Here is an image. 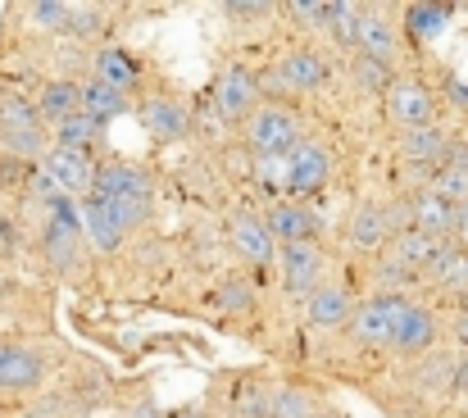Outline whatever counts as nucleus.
I'll list each match as a JSON object with an SVG mask.
<instances>
[{
    "instance_id": "obj_1",
    "label": "nucleus",
    "mask_w": 468,
    "mask_h": 418,
    "mask_svg": "<svg viewBox=\"0 0 468 418\" xmlns=\"http://www.w3.org/2000/svg\"><path fill=\"white\" fill-rule=\"evenodd\" d=\"M91 200H101V205H105V214L128 232V228H137V223H146V219H151L155 187H151V177H146L142 168H133V164H110V168H101V173H96Z\"/></svg>"
},
{
    "instance_id": "obj_2",
    "label": "nucleus",
    "mask_w": 468,
    "mask_h": 418,
    "mask_svg": "<svg viewBox=\"0 0 468 418\" xmlns=\"http://www.w3.org/2000/svg\"><path fill=\"white\" fill-rule=\"evenodd\" d=\"M246 145L255 155H296L301 150V119L282 105H264L246 119Z\"/></svg>"
},
{
    "instance_id": "obj_3",
    "label": "nucleus",
    "mask_w": 468,
    "mask_h": 418,
    "mask_svg": "<svg viewBox=\"0 0 468 418\" xmlns=\"http://www.w3.org/2000/svg\"><path fill=\"white\" fill-rule=\"evenodd\" d=\"M405 309H410L405 295H373V300H364V305L355 309V318H350L355 341H359V346H391L396 323H400Z\"/></svg>"
},
{
    "instance_id": "obj_4",
    "label": "nucleus",
    "mask_w": 468,
    "mask_h": 418,
    "mask_svg": "<svg viewBox=\"0 0 468 418\" xmlns=\"http://www.w3.org/2000/svg\"><path fill=\"white\" fill-rule=\"evenodd\" d=\"M78 237H82V214L73 209V200L64 196L55 209H50V223L41 232V251L55 269H73L78 264Z\"/></svg>"
},
{
    "instance_id": "obj_5",
    "label": "nucleus",
    "mask_w": 468,
    "mask_h": 418,
    "mask_svg": "<svg viewBox=\"0 0 468 418\" xmlns=\"http://www.w3.org/2000/svg\"><path fill=\"white\" fill-rule=\"evenodd\" d=\"M432 110H437V96L423 82H414V78H396L391 82V91H387L391 123H400L405 133H414V128H428L432 123Z\"/></svg>"
},
{
    "instance_id": "obj_6",
    "label": "nucleus",
    "mask_w": 468,
    "mask_h": 418,
    "mask_svg": "<svg viewBox=\"0 0 468 418\" xmlns=\"http://www.w3.org/2000/svg\"><path fill=\"white\" fill-rule=\"evenodd\" d=\"M255 101H260V78L250 69H228L214 87V114L218 119H250L255 114Z\"/></svg>"
},
{
    "instance_id": "obj_7",
    "label": "nucleus",
    "mask_w": 468,
    "mask_h": 418,
    "mask_svg": "<svg viewBox=\"0 0 468 418\" xmlns=\"http://www.w3.org/2000/svg\"><path fill=\"white\" fill-rule=\"evenodd\" d=\"M46 168L59 182L64 196H91L96 173H101V164L91 159V150H69V145H55L50 159H46Z\"/></svg>"
},
{
    "instance_id": "obj_8",
    "label": "nucleus",
    "mask_w": 468,
    "mask_h": 418,
    "mask_svg": "<svg viewBox=\"0 0 468 418\" xmlns=\"http://www.w3.org/2000/svg\"><path fill=\"white\" fill-rule=\"evenodd\" d=\"M278 260H282V286L292 291V295H314L318 286H323V255H318V246L310 241H301V246H282L278 251Z\"/></svg>"
},
{
    "instance_id": "obj_9",
    "label": "nucleus",
    "mask_w": 468,
    "mask_h": 418,
    "mask_svg": "<svg viewBox=\"0 0 468 418\" xmlns=\"http://www.w3.org/2000/svg\"><path fill=\"white\" fill-rule=\"evenodd\" d=\"M41 378H46L41 355L0 341V391H32V387H41Z\"/></svg>"
},
{
    "instance_id": "obj_10",
    "label": "nucleus",
    "mask_w": 468,
    "mask_h": 418,
    "mask_svg": "<svg viewBox=\"0 0 468 418\" xmlns=\"http://www.w3.org/2000/svg\"><path fill=\"white\" fill-rule=\"evenodd\" d=\"M410 205H414V228H419V232H428V237H437V241H451V237H455L460 205H451V200H446V196H437L432 187H428V191H419Z\"/></svg>"
},
{
    "instance_id": "obj_11",
    "label": "nucleus",
    "mask_w": 468,
    "mask_h": 418,
    "mask_svg": "<svg viewBox=\"0 0 468 418\" xmlns=\"http://www.w3.org/2000/svg\"><path fill=\"white\" fill-rule=\"evenodd\" d=\"M232 246L264 273L269 264H273V255H278V241H273V232H269V223H260L255 214H237L232 219Z\"/></svg>"
},
{
    "instance_id": "obj_12",
    "label": "nucleus",
    "mask_w": 468,
    "mask_h": 418,
    "mask_svg": "<svg viewBox=\"0 0 468 418\" xmlns=\"http://www.w3.org/2000/svg\"><path fill=\"white\" fill-rule=\"evenodd\" d=\"M332 177V155L323 145H301L292 155V173H287V191L292 196H310Z\"/></svg>"
},
{
    "instance_id": "obj_13",
    "label": "nucleus",
    "mask_w": 468,
    "mask_h": 418,
    "mask_svg": "<svg viewBox=\"0 0 468 418\" xmlns=\"http://www.w3.org/2000/svg\"><path fill=\"white\" fill-rule=\"evenodd\" d=\"M432 341H437V318H432V309L410 305V309L400 314V323H396L391 346L405 350V355H423V350H432Z\"/></svg>"
},
{
    "instance_id": "obj_14",
    "label": "nucleus",
    "mask_w": 468,
    "mask_h": 418,
    "mask_svg": "<svg viewBox=\"0 0 468 418\" xmlns=\"http://www.w3.org/2000/svg\"><path fill=\"white\" fill-rule=\"evenodd\" d=\"M446 246H451V241H437V237H428V232L410 228V232L391 237V260H396V264H405V269H414V273L423 278V269H428Z\"/></svg>"
},
{
    "instance_id": "obj_15",
    "label": "nucleus",
    "mask_w": 468,
    "mask_h": 418,
    "mask_svg": "<svg viewBox=\"0 0 468 418\" xmlns=\"http://www.w3.org/2000/svg\"><path fill=\"white\" fill-rule=\"evenodd\" d=\"M346 241H350L355 251H378V246H387V241H391L387 209H382V205H359L355 219H350V228H346Z\"/></svg>"
},
{
    "instance_id": "obj_16",
    "label": "nucleus",
    "mask_w": 468,
    "mask_h": 418,
    "mask_svg": "<svg viewBox=\"0 0 468 418\" xmlns=\"http://www.w3.org/2000/svg\"><path fill=\"white\" fill-rule=\"evenodd\" d=\"M355 300L346 286H318L310 295V323L314 327H350Z\"/></svg>"
},
{
    "instance_id": "obj_17",
    "label": "nucleus",
    "mask_w": 468,
    "mask_h": 418,
    "mask_svg": "<svg viewBox=\"0 0 468 418\" xmlns=\"http://www.w3.org/2000/svg\"><path fill=\"white\" fill-rule=\"evenodd\" d=\"M423 282H432V286H441V291H451V295H464L468 291V251L451 241V246L423 269Z\"/></svg>"
},
{
    "instance_id": "obj_18",
    "label": "nucleus",
    "mask_w": 468,
    "mask_h": 418,
    "mask_svg": "<svg viewBox=\"0 0 468 418\" xmlns=\"http://www.w3.org/2000/svg\"><path fill=\"white\" fill-rule=\"evenodd\" d=\"M278 78H282L287 87H296V91H314V87L327 82V59H323L318 50H292V55L278 64Z\"/></svg>"
},
{
    "instance_id": "obj_19",
    "label": "nucleus",
    "mask_w": 468,
    "mask_h": 418,
    "mask_svg": "<svg viewBox=\"0 0 468 418\" xmlns=\"http://www.w3.org/2000/svg\"><path fill=\"white\" fill-rule=\"evenodd\" d=\"M359 50L368 55V59H378V64H396V55H400V46H396V32H391V23L382 18V14H359Z\"/></svg>"
},
{
    "instance_id": "obj_20",
    "label": "nucleus",
    "mask_w": 468,
    "mask_h": 418,
    "mask_svg": "<svg viewBox=\"0 0 468 418\" xmlns=\"http://www.w3.org/2000/svg\"><path fill=\"white\" fill-rule=\"evenodd\" d=\"M137 78H142V69H137V59L128 55V50H119V46H105L101 55H96V82H105V87H114V91H133L137 87Z\"/></svg>"
},
{
    "instance_id": "obj_21",
    "label": "nucleus",
    "mask_w": 468,
    "mask_h": 418,
    "mask_svg": "<svg viewBox=\"0 0 468 418\" xmlns=\"http://www.w3.org/2000/svg\"><path fill=\"white\" fill-rule=\"evenodd\" d=\"M451 145H455V141L446 137L437 123L414 128V133H405V141H400V150H405V159H410V164H446Z\"/></svg>"
},
{
    "instance_id": "obj_22",
    "label": "nucleus",
    "mask_w": 468,
    "mask_h": 418,
    "mask_svg": "<svg viewBox=\"0 0 468 418\" xmlns=\"http://www.w3.org/2000/svg\"><path fill=\"white\" fill-rule=\"evenodd\" d=\"M269 232H273V241H282V246H301V241H310L314 237V219L305 205H273V214H269Z\"/></svg>"
},
{
    "instance_id": "obj_23",
    "label": "nucleus",
    "mask_w": 468,
    "mask_h": 418,
    "mask_svg": "<svg viewBox=\"0 0 468 418\" xmlns=\"http://www.w3.org/2000/svg\"><path fill=\"white\" fill-rule=\"evenodd\" d=\"M142 123H146V133L159 141H177L191 133V119H186V110L182 105H173V101H151L146 110H142Z\"/></svg>"
},
{
    "instance_id": "obj_24",
    "label": "nucleus",
    "mask_w": 468,
    "mask_h": 418,
    "mask_svg": "<svg viewBox=\"0 0 468 418\" xmlns=\"http://www.w3.org/2000/svg\"><path fill=\"white\" fill-rule=\"evenodd\" d=\"M451 5H405V32L414 41H437L451 23Z\"/></svg>"
},
{
    "instance_id": "obj_25",
    "label": "nucleus",
    "mask_w": 468,
    "mask_h": 418,
    "mask_svg": "<svg viewBox=\"0 0 468 418\" xmlns=\"http://www.w3.org/2000/svg\"><path fill=\"white\" fill-rule=\"evenodd\" d=\"M82 114L96 119V123L105 128L110 119L128 114V96L114 91V87H105V82H87V87H82Z\"/></svg>"
},
{
    "instance_id": "obj_26",
    "label": "nucleus",
    "mask_w": 468,
    "mask_h": 418,
    "mask_svg": "<svg viewBox=\"0 0 468 418\" xmlns=\"http://www.w3.org/2000/svg\"><path fill=\"white\" fill-rule=\"evenodd\" d=\"M78 110H82V87H78V82L59 78V82H46V87H41V114H46V119L64 123V119H73Z\"/></svg>"
},
{
    "instance_id": "obj_27",
    "label": "nucleus",
    "mask_w": 468,
    "mask_h": 418,
    "mask_svg": "<svg viewBox=\"0 0 468 418\" xmlns=\"http://www.w3.org/2000/svg\"><path fill=\"white\" fill-rule=\"evenodd\" d=\"M82 228L91 232L96 251H119V241H123V228H119V223L105 214V205L91 200V196H87V205H82Z\"/></svg>"
},
{
    "instance_id": "obj_28",
    "label": "nucleus",
    "mask_w": 468,
    "mask_h": 418,
    "mask_svg": "<svg viewBox=\"0 0 468 418\" xmlns=\"http://www.w3.org/2000/svg\"><path fill=\"white\" fill-rule=\"evenodd\" d=\"M269 410H273V391L264 382H246V387L232 391V414L237 418H269Z\"/></svg>"
},
{
    "instance_id": "obj_29",
    "label": "nucleus",
    "mask_w": 468,
    "mask_h": 418,
    "mask_svg": "<svg viewBox=\"0 0 468 418\" xmlns=\"http://www.w3.org/2000/svg\"><path fill=\"white\" fill-rule=\"evenodd\" d=\"M101 137V123L96 119H87L82 110L73 114V119H64L59 123V145H69V150H91V141Z\"/></svg>"
},
{
    "instance_id": "obj_30",
    "label": "nucleus",
    "mask_w": 468,
    "mask_h": 418,
    "mask_svg": "<svg viewBox=\"0 0 468 418\" xmlns=\"http://www.w3.org/2000/svg\"><path fill=\"white\" fill-rule=\"evenodd\" d=\"M37 128V110L23 96H5L0 101V133H32Z\"/></svg>"
},
{
    "instance_id": "obj_31",
    "label": "nucleus",
    "mask_w": 468,
    "mask_h": 418,
    "mask_svg": "<svg viewBox=\"0 0 468 418\" xmlns=\"http://www.w3.org/2000/svg\"><path fill=\"white\" fill-rule=\"evenodd\" d=\"M269 418H314L310 396L301 387H273V410Z\"/></svg>"
},
{
    "instance_id": "obj_32",
    "label": "nucleus",
    "mask_w": 468,
    "mask_h": 418,
    "mask_svg": "<svg viewBox=\"0 0 468 418\" xmlns=\"http://www.w3.org/2000/svg\"><path fill=\"white\" fill-rule=\"evenodd\" d=\"M332 37L341 41V46H359V9L355 5H346V0H332Z\"/></svg>"
},
{
    "instance_id": "obj_33",
    "label": "nucleus",
    "mask_w": 468,
    "mask_h": 418,
    "mask_svg": "<svg viewBox=\"0 0 468 418\" xmlns=\"http://www.w3.org/2000/svg\"><path fill=\"white\" fill-rule=\"evenodd\" d=\"M287 173H292V155H260L255 159V182L260 187L287 191Z\"/></svg>"
},
{
    "instance_id": "obj_34",
    "label": "nucleus",
    "mask_w": 468,
    "mask_h": 418,
    "mask_svg": "<svg viewBox=\"0 0 468 418\" xmlns=\"http://www.w3.org/2000/svg\"><path fill=\"white\" fill-rule=\"evenodd\" d=\"M355 78H359V87H364V91H378V96H387V91H391V82H396V78H391V69H387V64H378V59H368V55H359V59H355Z\"/></svg>"
},
{
    "instance_id": "obj_35",
    "label": "nucleus",
    "mask_w": 468,
    "mask_h": 418,
    "mask_svg": "<svg viewBox=\"0 0 468 418\" xmlns=\"http://www.w3.org/2000/svg\"><path fill=\"white\" fill-rule=\"evenodd\" d=\"M437 196H446L451 205H468V173L464 168H441L437 182H432Z\"/></svg>"
},
{
    "instance_id": "obj_36",
    "label": "nucleus",
    "mask_w": 468,
    "mask_h": 418,
    "mask_svg": "<svg viewBox=\"0 0 468 418\" xmlns=\"http://www.w3.org/2000/svg\"><path fill=\"white\" fill-rule=\"evenodd\" d=\"M218 305H223V314H250L255 309V291L246 282H223Z\"/></svg>"
},
{
    "instance_id": "obj_37",
    "label": "nucleus",
    "mask_w": 468,
    "mask_h": 418,
    "mask_svg": "<svg viewBox=\"0 0 468 418\" xmlns=\"http://www.w3.org/2000/svg\"><path fill=\"white\" fill-rule=\"evenodd\" d=\"M5 141V155H14V159H37L41 155V133L32 128V133H0Z\"/></svg>"
},
{
    "instance_id": "obj_38",
    "label": "nucleus",
    "mask_w": 468,
    "mask_h": 418,
    "mask_svg": "<svg viewBox=\"0 0 468 418\" xmlns=\"http://www.w3.org/2000/svg\"><path fill=\"white\" fill-rule=\"evenodd\" d=\"M410 282H419L414 269H405V264H396V260H387L382 269H378V286H382V295H396V291H405Z\"/></svg>"
},
{
    "instance_id": "obj_39",
    "label": "nucleus",
    "mask_w": 468,
    "mask_h": 418,
    "mask_svg": "<svg viewBox=\"0 0 468 418\" xmlns=\"http://www.w3.org/2000/svg\"><path fill=\"white\" fill-rule=\"evenodd\" d=\"M27 191H32V196H41L50 209L64 200V191H59V182L50 177V168H27Z\"/></svg>"
},
{
    "instance_id": "obj_40",
    "label": "nucleus",
    "mask_w": 468,
    "mask_h": 418,
    "mask_svg": "<svg viewBox=\"0 0 468 418\" xmlns=\"http://www.w3.org/2000/svg\"><path fill=\"white\" fill-rule=\"evenodd\" d=\"M69 14H73V5H59V0H41V5H32V23H37V27H64Z\"/></svg>"
},
{
    "instance_id": "obj_41",
    "label": "nucleus",
    "mask_w": 468,
    "mask_h": 418,
    "mask_svg": "<svg viewBox=\"0 0 468 418\" xmlns=\"http://www.w3.org/2000/svg\"><path fill=\"white\" fill-rule=\"evenodd\" d=\"M64 32H73V37H91V32H101V9H91V5L73 9L69 23H64Z\"/></svg>"
},
{
    "instance_id": "obj_42",
    "label": "nucleus",
    "mask_w": 468,
    "mask_h": 418,
    "mask_svg": "<svg viewBox=\"0 0 468 418\" xmlns=\"http://www.w3.org/2000/svg\"><path fill=\"white\" fill-rule=\"evenodd\" d=\"M292 18H301V23H310V27H327V23H332V5L301 0V5H292Z\"/></svg>"
},
{
    "instance_id": "obj_43",
    "label": "nucleus",
    "mask_w": 468,
    "mask_h": 418,
    "mask_svg": "<svg viewBox=\"0 0 468 418\" xmlns=\"http://www.w3.org/2000/svg\"><path fill=\"white\" fill-rule=\"evenodd\" d=\"M223 14H232V18H264L269 5H264V0H260V5H241V0H232V5H223Z\"/></svg>"
},
{
    "instance_id": "obj_44",
    "label": "nucleus",
    "mask_w": 468,
    "mask_h": 418,
    "mask_svg": "<svg viewBox=\"0 0 468 418\" xmlns=\"http://www.w3.org/2000/svg\"><path fill=\"white\" fill-rule=\"evenodd\" d=\"M451 391L455 396H468V350L460 355V364H455V378H451Z\"/></svg>"
},
{
    "instance_id": "obj_45",
    "label": "nucleus",
    "mask_w": 468,
    "mask_h": 418,
    "mask_svg": "<svg viewBox=\"0 0 468 418\" xmlns=\"http://www.w3.org/2000/svg\"><path fill=\"white\" fill-rule=\"evenodd\" d=\"M14 246H18V232H14V223L0 214V255H9Z\"/></svg>"
},
{
    "instance_id": "obj_46",
    "label": "nucleus",
    "mask_w": 468,
    "mask_h": 418,
    "mask_svg": "<svg viewBox=\"0 0 468 418\" xmlns=\"http://www.w3.org/2000/svg\"><path fill=\"white\" fill-rule=\"evenodd\" d=\"M441 168H464L468 173V145L464 141H455V145H451V155H446V164H441Z\"/></svg>"
},
{
    "instance_id": "obj_47",
    "label": "nucleus",
    "mask_w": 468,
    "mask_h": 418,
    "mask_svg": "<svg viewBox=\"0 0 468 418\" xmlns=\"http://www.w3.org/2000/svg\"><path fill=\"white\" fill-rule=\"evenodd\" d=\"M451 332H455V341L468 350V309H460V314H455V327H451Z\"/></svg>"
},
{
    "instance_id": "obj_48",
    "label": "nucleus",
    "mask_w": 468,
    "mask_h": 418,
    "mask_svg": "<svg viewBox=\"0 0 468 418\" xmlns=\"http://www.w3.org/2000/svg\"><path fill=\"white\" fill-rule=\"evenodd\" d=\"M455 237H460V246H468V205H460V219H455Z\"/></svg>"
},
{
    "instance_id": "obj_49",
    "label": "nucleus",
    "mask_w": 468,
    "mask_h": 418,
    "mask_svg": "<svg viewBox=\"0 0 468 418\" xmlns=\"http://www.w3.org/2000/svg\"><path fill=\"white\" fill-rule=\"evenodd\" d=\"M451 91H455V105H464L468 110V87L460 82V78H451Z\"/></svg>"
},
{
    "instance_id": "obj_50",
    "label": "nucleus",
    "mask_w": 468,
    "mask_h": 418,
    "mask_svg": "<svg viewBox=\"0 0 468 418\" xmlns=\"http://www.w3.org/2000/svg\"><path fill=\"white\" fill-rule=\"evenodd\" d=\"M133 418H159V410H151V405H142V410H137Z\"/></svg>"
},
{
    "instance_id": "obj_51",
    "label": "nucleus",
    "mask_w": 468,
    "mask_h": 418,
    "mask_svg": "<svg viewBox=\"0 0 468 418\" xmlns=\"http://www.w3.org/2000/svg\"><path fill=\"white\" fill-rule=\"evenodd\" d=\"M168 418H200V410H177V414H168Z\"/></svg>"
},
{
    "instance_id": "obj_52",
    "label": "nucleus",
    "mask_w": 468,
    "mask_h": 418,
    "mask_svg": "<svg viewBox=\"0 0 468 418\" xmlns=\"http://www.w3.org/2000/svg\"><path fill=\"white\" fill-rule=\"evenodd\" d=\"M460 309H468V291H464V295H460Z\"/></svg>"
}]
</instances>
